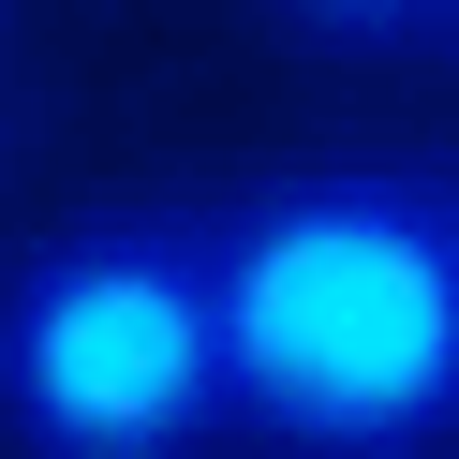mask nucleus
Instances as JSON below:
<instances>
[{
	"label": "nucleus",
	"mask_w": 459,
	"mask_h": 459,
	"mask_svg": "<svg viewBox=\"0 0 459 459\" xmlns=\"http://www.w3.org/2000/svg\"><path fill=\"white\" fill-rule=\"evenodd\" d=\"M0 445L15 459H208V208H90L0 267Z\"/></svg>",
	"instance_id": "2"
},
{
	"label": "nucleus",
	"mask_w": 459,
	"mask_h": 459,
	"mask_svg": "<svg viewBox=\"0 0 459 459\" xmlns=\"http://www.w3.org/2000/svg\"><path fill=\"white\" fill-rule=\"evenodd\" d=\"M445 45H459V15H445Z\"/></svg>",
	"instance_id": "4"
},
{
	"label": "nucleus",
	"mask_w": 459,
	"mask_h": 459,
	"mask_svg": "<svg viewBox=\"0 0 459 459\" xmlns=\"http://www.w3.org/2000/svg\"><path fill=\"white\" fill-rule=\"evenodd\" d=\"M267 15L311 30V45H341V60H415V45H445L459 0H267Z\"/></svg>",
	"instance_id": "3"
},
{
	"label": "nucleus",
	"mask_w": 459,
	"mask_h": 459,
	"mask_svg": "<svg viewBox=\"0 0 459 459\" xmlns=\"http://www.w3.org/2000/svg\"><path fill=\"white\" fill-rule=\"evenodd\" d=\"M222 429L281 459L459 445V178L311 163L208 208Z\"/></svg>",
	"instance_id": "1"
}]
</instances>
